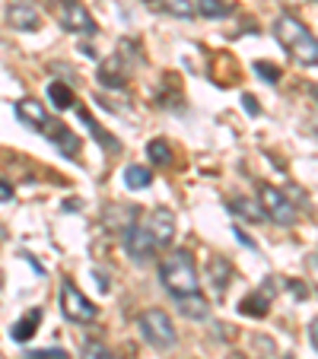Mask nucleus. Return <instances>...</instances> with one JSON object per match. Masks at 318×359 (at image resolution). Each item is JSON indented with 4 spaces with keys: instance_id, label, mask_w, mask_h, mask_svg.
<instances>
[{
    "instance_id": "nucleus-1",
    "label": "nucleus",
    "mask_w": 318,
    "mask_h": 359,
    "mask_svg": "<svg viewBox=\"0 0 318 359\" xmlns=\"http://www.w3.org/2000/svg\"><path fill=\"white\" fill-rule=\"evenodd\" d=\"M274 39L290 51V57H296L303 67H315L318 64V39L296 20V16L284 13L274 22Z\"/></svg>"
},
{
    "instance_id": "nucleus-2",
    "label": "nucleus",
    "mask_w": 318,
    "mask_h": 359,
    "mask_svg": "<svg viewBox=\"0 0 318 359\" xmlns=\"http://www.w3.org/2000/svg\"><path fill=\"white\" fill-rule=\"evenodd\" d=\"M159 280L163 286L172 292V296H188V292H197V264H194V255L185 248L172 251L169 258L163 261L159 267Z\"/></svg>"
},
{
    "instance_id": "nucleus-3",
    "label": "nucleus",
    "mask_w": 318,
    "mask_h": 359,
    "mask_svg": "<svg viewBox=\"0 0 318 359\" xmlns=\"http://www.w3.org/2000/svg\"><path fill=\"white\" fill-rule=\"evenodd\" d=\"M140 334L150 346L156 350H172L178 344V334H175V325L172 318L163 312V309H147L140 315Z\"/></svg>"
},
{
    "instance_id": "nucleus-4",
    "label": "nucleus",
    "mask_w": 318,
    "mask_h": 359,
    "mask_svg": "<svg viewBox=\"0 0 318 359\" xmlns=\"http://www.w3.org/2000/svg\"><path fill=\"white\" fill-rule=\"evenodd\" d=\"M134 48V41H121V51H115V55L109 57V61L99 64V83L102 86H118L121 89L124 83L131 80V70H134V64L140 61V55L137 51H131Z\"/></svg>"
},
{
    "instance_id": "nucleus-5",
    "label": "nucleus",
    "mask_w": 318,
    "mask_h": 359,
    "mask_svg": "<svg viewBox=\"0 0 318 359\" xmlns=\"http://www.w3.org/2000/svg\"><path fill=\"white\" fill-rule=\"evenodd\" d=\"M61 312H64V318H67V321L86 325V321H93L95 315H99V309H95V305L83 296L80 286H77L74 280H64V283H61Z\"/></svg>"
},
{
    "instance_id": "nucleus-6",
    "label": "nucleus",
    "mask_w": 318,
    "mask_h": 359,
    "mask_svg": "<svg viewBox=\"0 0 318 359\" xmlns=\"http://www.w3.org/2000/svg\"><path fill=\"white\" fill-rule=\"evenodd\" d=\"M261 210L267 213V219H274L277 226H293L296 223V207L290 203V197L274 184H261Z\"/></svg>"
},
{
    "instance_id": "nucleus-7",
    "label": "nucleus",
    "mask_w": 318,
    "mask_h": 359,
    "mask_svg": "<svg viewBox=\"0 0 318 359\" xmlns=\"http://www.w3.org/2000/svg\"><path fill=\"white\" fill-rule=\"evenodd\" d=\"M124 248H128L131 261L134 264H150V261L156 258V251H159V245H156L153 232L147 229V223H134L128 232H124Z\"/></svg>"
},
{
    "instance_id": "nucleus-8",
    "label": "nucleus",
    "mask_w": 318,
    "mask_h": 359,
    "mask_svg": "<svg viewBox=\"0 0 318 359\" xmlns=\"http://www.w3.org/2000/svg\"><path fill=\"white\" fill-rule=\"evenodd\" d=\"M58 20H61V26L67 32H80V35L95 32V20L89 16V10L80 0H58Z\"/></svg>"
},
{
    "instance_id": "nucleus-9",
    "label": "nucleus",
    "mask_w": 318,
    "mask_h": 359,
    "mask_svg": "<svg viewBox=\"0 0 318 359\" xmlns=\"http://www.w3.org/2000/svg\"><path fill=\"white\" fill-rule=\"evenodd\" d=\"M147 229L153 232V238H156L159 248L172 245V238H175V213H172L169 207H156L147 219Z\"/></svg>"
},
{
    "instance_id": "nucleus-10",
    "label": "nucleus",
    "mask_w": 318,
    "mask_h": 359,
    "mask_svg": "<svg viewBox=\"0 0 318 359\" xmlns=\"http://www.w3.org/2000/svg\"><path fill=\"white\" fill-rule=\"evenodd\" d=\"M7 22L13 29H20V32H39L41 13L32 7V4H26V0H13V4L7 7Z\"/></svg>"
},
{
    "instance_id": "nucleus-11",
    "label": "nucleus",
    "mask_w": 318,
    "mask_h": 359,
    "mask_svg": "<svg viewBox=\"0 0 318 359\" xmlns=\"http://www.w3.org/2000/svg\"><path fill=\"white\" fill-rule=\"evenodd\" d=\"M271 299H274V283H264L261 290L249 292V296L239 302V312L249 315V318H264L267 309H271Z\"/></svg>"
},
{
    "instance_id": "nucleus-12",
    "label": "nucleus",
    "mask_w": 318,
    "mask_h": 359,
    "mask_svg": "<svg viewBox=\"0 0 318 359\" xmlns=\"http://www.w3.org/2000/svg\"><path fill=\"white\" fill-rule=\"evenodd\" d=\"M16 118H20L22 124H29V128H35V130H41L48 124V111L39 99H20L16 102Z\"/></svg>"
},
{
    "instance_id": "nucleus-13",
    "label": "nucleus",
    "mask_w": 318,
    "mask_h": 359,
    "mask_svg": "<svg viewBox=\"0 0 318 359\" xmlns=\"http://www.w3.org/2000/svg\"><path fill=\"white\" fill-rule=\"evenodd\" d=\"M41 130H45V134L51 137V140H55L58 147L67 153V156H77V153H80V140H77V134H70L64 124H58V121H51V118H48V124Z\"/></svg>"
},
{
    "instance_id": "nucleus-14",
    "label": "nucleus",
    "mask_w": 318,
    "mask_h": 359,
    "mask_svg": "<svg viewBox=\"0 0 318 359\" xmlns=\"http://www.w3.org/2000/svg\"><path fill=\"white\" fill-rule=\"evenodd\" d=\"M175 302H178V312H182L185 318H191V321H201V318H207V315H210V305H207V299H204L201 292L178 296Z\"/></svg>"
},
{
    "instance_id": "nucleus-15",
    "label": "nucleus",
    "mask_w": 318,
    "mask_h": 359,
    "mask_svg": "<svg viewBox=\"0 0 318 359\" xmlns=\"http://www.w3.org/2000/svg\"><path fill=\"white\" fill-rule=\"evenodd\" d=\"M39 325H41V309H32V312H26L10 327V337H13L16 344H26V340H32V334L39 331Z\"/></svg>"
},
{
    "instance_id": "nucleus-16",
    "label": "nucleus",
    "mask_w": 318,
    "mask_h": 359,
    "mask_svg": "<svg viewBox=\"0 0 318 359\" xmlns=\"http://www.w3.org/2000/svg\"><path fill=\"white\" fill-rule=\"evenodd\" d=\"M207 271H210V286H213V292H217V296H226V286H230V280H232L230 261H226V258H213Z\"/></svg>"
},
{
    "instance_id": "nucleus-17",
    "label": "nucleus",
    "mask_w": 318,
    "mask_h": 359,
    "mask_svg": "<svg viewBox=\"0 0 318 359\" xmlns=\"http://www.w3.org/2000/svg\"><path fill=\"white\" fill-rule=\"evenodd\" d=\"M80 118H83V124H86V128H89V134H93L95 140H99V143H102V147H105V149H112V153H118V149H121V143H118V140H115V137H112V134H105V128H102V124L95 121V118L89 115L86 109H80Z\"/></svg>"
},
{
    "instance_id": "nucleus-18",
    "label": "nucleus",
    "mask_w": 318,
    "mask_h": 359,
    "mask_svg": "<svg viewBox=\"0 0 318 359\" xmlns=\"http://www.w3.org/2000/svg\"><path fill=\"white\" fill-rule=\"evenodd\" d=\"M124 184H128L131 191H147L150 184H153V172H150L147 165L131 163L128 169H124Z\"/></svg>"
},
{
    "instance_id": "nucleus-19",
    "label": "nucleus",
    "mask_w": 318,
    "mask_h": 359,
    "mask_svg": "<svg viewBox=\"0 0 318 359\" xmlns=\"http://www.w3.org/2000/svg\"><path fill=\"white\" fill-rule=\"evenodd\" d=\"M230 210L236 213V217L249 219V223H258V219H264V210H261V203L249 201V197H232L230 203Z\"/></svg>"
},
{
    "instance_id": "nucleus-20",
    "label": "nucleus",
    "mask_w": 318,
    "mask_h": 359,
    "mask_svg": "<svg viewBox=\"0 0 318 359\" xmlns=\"http://www.w3.org/2000/svg\"><path fill=\"white\" fill-rule=\"evenodd\" d=\"M197 13L207 20H226L232 13V4L230 0H197Z\"/></svg>"
},
{
    "instance_id": "nucleus-21",
    "label": "nucleus",
    "mask_w": 318,
    "mask_h": 359,
    "mask_svg": "<svg viewBox=\"0 0 318 359\" xmlns=\"http://www.w3.org/2000/svg\"><path fill=\"white\" fill-rule=\"evenodd\" d=\"M48 99L55 102V109H74L77 105V95H74V89L70 86H64V83H51L48 86Z\"/></svg>"
},
{
    "instance_id": "nucleus-22",
    "label": "nucleus",
    "mask_w": 318,
    "mask_h": 359,
    "mask_svg": "<svg viewBox=\"0 0 318 359\" xmlns=\"http://www.w3.org/2000/svg\"><path fill=\"white\" fill-rule=\"evenodd\" d=\"M147 156L153 165H159V169H166V165H172V147L166 140H150L147 143Z\"/></svg>"
},
{
    "instance_id": "nucleus-23",
    "label": "nucleus",
    "mask_w": 318,
    "mask_h": 359,
    "mask_svg": "<svg viewBox=\"0 0 318 359\" xmlns=\"http://www.w3.org/2000/svg\"><path fill=\"white\" fill-rule=\"evenodd\" d=\"M159 7L166 10V13H172V16H191L194 13V7H191V0H159Z\"/></svg>"
},
{
    "instance_id": "nucleus-24",
    "label": "nucleus",
    "mask_w": 318,
    "mask_h": 359,
    "mask_svg": "<svg viewBox=\"0 0 318 359\" xmlns=\"http://www.w3.org/2000/svg\"><path fill=\"white\" fill-rule=\"evenodd\" d=\"M83 359H115V353L99 340H89V344H83Z\"/></svg>"
},
{
    "instance_id": "nucleus-25",
    "label": "nucleus",
    "mask_w": 318,
    "mask_h": 359,
    "mask_svg": "<svg viewBox=\"0 0 318 359\" xmlns=\"http://www.w3.org/2000/svg\"><path fill=\"white\" fill-rule=\"evenodd\" d=\"M255 74L261 76L264 83H271V86H277V83H280V67H277V64H267V61H255Z\"/></svg>"
},
{
    "instance_id": "nucleus-26",
    "label": "nucleus",
    "mask_w": 318,
    "mask_h": 359,
    "mask_svg": "<svg viewBox=\"0 0 318 359\" xmlns=\"http://www.w3.org/2000/svg\"><path fill=\"white\" fill-rule=\"evenodd\" d=\"M7 201H13V184L7 178H0V203H7Z\"/></svg>"
},
{
    "instance_id": "nucleus-27",
    "label": "nucleus",
    "mask_w": 318,
    "mask_h": 359,
    "mask_svg": "<svg viewBox=\"0 0 318 359\" xmlns=\"http://www.w3.org/2000/svg\"><path fill=\"white\" fill-rule=\"evenodd\" d=\"M242 102H245V111H249L251 118L261 115V109H258V99H255V95H242Z\"/></svg>"
},
{
    "instance_id": "nucleus-28",
    "label": "nucleus",
    "mask_w": 318,
    "mask_h": 359,
    "mask_svg": "<svg viewBox=\"0 0 318 359\" xmlns=\"http://www.w3.org/2000/svg\"><path fill=\"white\" fill-rule=\"evenodd\" d=\"M309 340H312V346H315V350H318V318L309 325Z\"/></svg>"
},
{
    "instance_id": "nucleus-29",
    "label": "nucleus",
    "mask_w": 318,
    "mask_h": 359,
    "mask_svg": "<svg viewBox=\"0 0 318 359\" xmlns=\"http://www.w3.org/2000/svg\"><path fill=\"white\" fill-rule=\"evenodd\" d=\"M290 290H293V292H296V296H299V299H305V296H309V290H305V286H303V283H299V280H293V283H290Z\"/></svg>"
},
{
    "instance_id": "nucleus-30",
    "label": "nucleus",
    "mask_w": 318,
    "mask_h": 359,
    "mask_svg": "<svg viewBox=\"0 0 318 359\" xmlns=\"http://www.w3.org/2000/svg\"><path fill=\"white\" fill-rule=\"evenodd\" d=\"M236 238H239V242H242V245H249V248H255V242H251V238H249V236H245V232H242V229H236Z\"/></svg>"
},
{
    "instance_id": "nucleus-31",
    "label": "nucleus",
    "mask_w": 318,
    "mask_h": 359,
    "mask_svg": "<svg viewBox=\"0 0 318 359\" xmlns=\"http://www.w3.org/2000/svg\"><path fill=\"white\" fill-rule=\"evenodd\" d=\"M226 359H245V356H242V353H230V356H226Z\"/></svg>"
},
{
    "instance_id": "nucleus-32",
    "label": "nucleus",
    "mask_w": 318,
    "mask_h": 359,
    "mask_svg": "<svg viewBox=\"0 0 318 359\" xmlns=\"http://www.w3.org/2000/svg\"><path fill=\"white\" fill-rule=\"evenodd\" d=\"M315 99H318V86H315Z\"/></svg>"
},
{
    "instance_id": "nucleus-33",
    "label": "nucleus",
    "mask_w": 318,
    "mask_h": 359,
    "mask_svg": "<svg viewBox=\"0 0 318 359\" xmlns=\"http://www.w3.org/2000/svg\"><path fill=\"white\" fill-rule=\"evenodd\" d=\"M286 359H296V356H286Z\"/></svg>"
}]
</instances>
